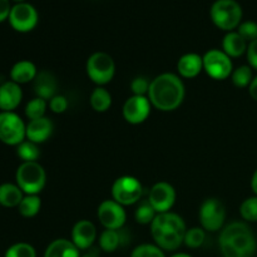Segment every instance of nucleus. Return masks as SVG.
Wrapping results in <instances>:
<instances>
[{"label": "nucleus", "instance_id": "nucleus-26", "mask_svg": "<svg viewBox=\"0 0 257 257\" xmlns=\"http://www.w3.org/2000/svg\"><path fill=\"white\" fill-rule=\"evenodd\" d=\"M40 207H42V200L38 195H25L22 202L18 206L19 213L23 217H34L39 213Z\"/></svg>", "mask_w": 257, "mask_h": 257}, {"label": "nucleus", "instance_id": "nucleus-42", "mask_svg": "<svg viewBox=\"0 0 257 257\" xmlns=\"http://www.w3.org/2000/svg\"><path fill=\"white\" fill-rule=\"evenodd\" d=\"M80 257H100V256L98 255V252H97V251H95V250H90L89 252L84 253V255L80 256Z\"/></svg>", "mask_w": 257, "mask_h": 257}, {"label": "nucleus", "instance_id": "nucleus-30", "mask_svg": "<svg viewBox=\"0 0 257 257\" xmlns=\"http://www.w3.org/2000/svg\"><path fill=\"white\" fill-rule=\"evenodd\" d=\"M156 216H157V212L148 200L140 202L138 207L136 208L135 218L141 225H151Z\"/></svg>", "mask_w": 257, "mask_h": 257}, {"label": "nucleus", "instance_id": "nucleus-41", "mask_svg": "<svg viewBox=\"0 0 257 257\" xmlns=\"http://www.w3.org/2000/svg\"><path fill=\"white\" fill-rule=\"evenodd\" d=\"M251 188H252V192L257 196V170L253 172L252 178H251Z\"/></svg>", "mask_w": 257, "mask_h": 257}, {"label": "nucleus", "instance_id": "nucleus-15", "mask_svg": "<svg viewBox=\"0 0 257 257\" xmlns=\"http://www.w3.org/2000/svg\"><path fill=\"white\" fill-rule=\"evenodd\" d=\"M97 240V228L88 220H80L72 230V242L79 250H88Z\"/></svg>", "mask_w": 257, "mask_h": 257}, {"label": "nucleus", "instance_id": "nucleus-25", "mask_svg": "<svg viewBox=\"0 0 257 257\" xmlns=\"http://www.w3.org/2000/svg\"><path fill=\"white\" fill-rule=\"evenodd\" d=\"M90 107L98 113L107 112L112 105V94L105 88L97 87L92 92L89 98Z\"/></svg>", "mask_w": 257, "mask_h": 257}, {"label": "nucleus", "instance_id": "nucleus-37", "mask_svg": "<svg viewBox=\"0 0 257 257\" xmlns=\"http://www.w3.org/2000/svg\"><path fill=\"white\" fill-rule=\"evenodd\" d=\"M49 108L53 113H64L68 108V99L62 94H57L49 100Z\"/></svg>", "mask_w": 257, "mask_h": 257}, {"label": "nucleus", "instance_id": "nucleus-23", "mask_svg": "<svg viewBox=\"0 0 257 257\" xmlns=\"http://www.w3.org/2000/svg\"><path fill=\"white\" fill-rule=\"evenodd\" d=\"M24 198V192L14 183H3L0 185V205L3 207H18Z\"/></svg>", "mask_w": 257, "mask_h": 257}, {"label": "nucleus", "instance_id": "nucleus-29", "mask_svg": "<svg viewBox=\"0 0 257 257\" xmlns=\"http://www.w3.org/2000/svg\"><path fill=\"white\" fill-rule=\"evenodd\" d=\"M252 79V68L250 65H241V67L233 69L232 74H231V80H232L233 85L237 88L248 87Z\"/></svg>", "mask_w": 257, "mask_h": 257}, {"label": "nucleus", "instance_id": "nucleus-17", "mask_svg": "<svg viewBox=\"0 0 257 257\" xmlns=\"http://www.w3.org/2000/svg\"><path fill=\"white\" fill-rule=\"evenodd\" d=\"M53 131H54V124L49 118L43 117L39 119L29 120L27 124V140L40 145L52 137Z\"/></svg>", "mask_w": 257, "mask_h": 257}, {"label": "nucleus", "instance_id": "nucleus-34", "mask_svg": "<svg viewBox=\"0 0 257 257\" xmlns=\"http://www.w3.org/2000/svg\"><path fill=\"white\" fill-rule=\"evenodd\" d=\"M131 257H166L162 248L152 243H143L137 246L131 253Z\"/></svg>", "mask_w": 257, "mask_h": 257}, {"label": "nucleus", "instance_id": "nucleus-20", "mask_svg": "<svg viewBox=\"0 0 257 257\" xmlns=\"http://www.w3.org/2000/svg\"><path fill=\"white\" fill-rule=\"evenodd\" d=\"M37 75V67L30 60H19L10 69V80H13V82H15L19 85L29 82H34Z\"/></svg>", "mask_w": 257, "mask_h": 257}, {"label": "nucleus", "instance_id": "nucleus-16", "mask_svg": "<svg viewBox=\"0 0 257 257\" xmlns=\"http://www.w3.org/2000/svg\"><path fill=\"white\" fill-rule=\"evenodd\" d=\"M23 90L19 84L13 80H8L0 84V110L14 112L15 108L22 103Z\"/></svg>", "mask_w": 257, "mask_h": 257}, {"label": "nucleus", "instance_id": "nucleus-13", "mask_svg": "<svg viewBox=\"0 0 257 257\" xmlns=\"http://www.w3.org/2000/svg\"><path fill=\"white\" fill-rule=\"evenodd\" d=\"M150 99L146 95H132L123 104V117L131 124H141L145 122L151 113Z\"/></svg>", "mask_w": 257, "mask_h": 257}, {"label": "nucleus", "instance_id": "nucleus-28", "mask_svg": "<svg viewBox=\"0 0 257 257\" xmlns=\"http://www.w3.org/2000/svg\"><path fill=\"white\" fill-rule=\"evenodd\" d=\"M48 108V102L45 99H42L39 97L33 98L32 100H29L25 107V115H27L28 119L34 120L39 119V118L45 117V112H47Z\"/></svg>", "mask_w": 257, "mask_h": 257}, {"label": "nucleus", "instance_id": "nucleus-36", "mask_svg": "<svg viewBox=\"0 0 257 257\" xmlns=\"http://www.w3.org/2000/svg\"><path fill=\"white\" fill-rule=\"evenodd\" d=\"M150 84L151 82H148L147 78L137 77L131 83V90H132L133 95H146L148 94Z\"/></svg>", "mask_w": 257, "mask_h": 257}, {"label": "nucleus", "instance_id": "nucleus-19", "mask_svg": "<svg viewBox=\"0 0 257 257\" xmlns=\"http://www.w3.org/2000/svg\"><path fill=\"white\" fill-rule=\"evenodd\" d=\"M177 70L182 78H196L203 70V58L197 53H187L178 59Z\"/></svg>", "mask_w": 257, "mask_h": 257}, {"label": "nucleus", "instance_id": "nucleus-11", "mask_svg": "<svg viewBox=\"0 0 257 257\" xmlns=\"http://www.w3.org/2000/svg\"><path fill=\"white\" fill-rule=\"evenodd\" d=\"M9 24L15 32L29 33L37 27L39 15L37 9L29 3H20L13 5L9 14Z\"/></svg>", "mask_w": 257, "mask_h": 257}, {"label": "nucleus", "instance_id": "nucleus-31", "mask_svg": "<svg viewBox=\"0 0 257 257\" xmlns=\"http://www.w3.org/2000/svg\"><path fill=\"white\" fill-rule=\"evenodd\" d=\"M205 240H206L205 230H203L202 227H192L190 228V230L186 231L183 243L190 248H198L203 245Z\"/></svg>", "mask_w": 257, "mask_h": 257}, {"label": "nucleus", "instance_id": "nucleus-10", "mask_svg": "<svg viewBox=\"0 0 257 257\" xmlns=\"http://www.w3.org/2000/svg\"><path fill=\"white\" fill-rule=\"evenodd\" d=\"M226 220V207L218 198H207L200 207L201 227L205 231L216 232L223 227Z\"/></svg>", "mask_w": 257, "mask_h": 257}, {"label": "nucleus", "instance_id": "nucleus-33", "mask_svg": "<svg viewBox=\"0 0 257 257\" xmlns=\"http://www.w3.org/2000/svg\"><path fill=\"white\" fill-rule=\"evenodd\" d=\"M5 257H37V251L29 243L18 242L8 248Z\"/></svg>", "mask_w": 257, "mask_h": 257}, {"label": "nucleus", "instance_id": "nucleus-32", "mask_svg": "<svg viewBox=\"0 0 257 257\" xmlns=\"http://www.w3.org/2000/svg\"><path fill=\"white\" fill-rule=\"evenodd\" d=\"M240 215L246 222H257V196L246 198L241 203Z\"/></svg>", "mask_w": 257, "mask_h": 257}, {"label": "nucleus", "instance_id": "nucleus-40", "mask_svg": "<svg viewBox=\"0 0 257 257\" xmlns=\"http://www.w3.org/2000/svg\"><path fill=\"white\" fill-rule=\"evenodd\" d=\"M248 93H250L251 98L257 102V75L256 77H253L252 82H251L250 85H248Z\"/></svg>", "mask_w": 257, "mask_h": 257}, {"label": "nucleus", "instance_id": "nucleus-9", "mask_svg": "<svg viewBox=\"0 0 257 257\" xmlns=\"http://www.w3.org/2000/svg\"><path fill=\"white\" fill-rule=\"evenodd\" d=\"M203 70L212 79L225 80L231 77L233 65L231 58L223 50L210 49L203 55Z\"/></svg>", "mask_w": 257, "mask_h": 257}, {"label": "nucleus", "instance_id": "nucleus-43", "mask_svg": "<svg viewBox=\"0 0 257 257\" xmlns=\"http://www.w3.org/2000/svg\"><path fill=\"white\" fill-rule=\"evenodd\" d=\"M171 257H192V256H190L188 253H185V252H180V253H175V255H172Z\"/></svg>", "mask_w": 257, "mask_h": 257}, {"label": "nucleus", "instance_id": "nucleus-8", "mask_svg": "<svg viewBox=\"0 0 257 257\" xmlns=\"http://www.w3.org/2000/svg\"><path fill=\"white\" fill-rule=\"evenodd\" d=\"M143 186L140 180L133 176H122L114 181L112 186V197L119 205L131 206L141 200Z\"/></svg>", "mask_w": 257, "mask_h": 257}, {"label": "nucleus", "instance_id": "nucleus-18", "mask_svg": "<svg viewBox=\"0 0 257 257\" xmlns=\"http://www.w3.org/2000/svg\"><path fill=\"white\" fill-rule=\"evenodd\" d=\"M57 89L58 83L53 73L48 70H42L38 73L34 79V92L37 97L50 100L54 95H57Z\"/></svg>", "mask_w": 257, "mask_h": 257}, {"label": "nucleus", "instance_id": "nucleus-12", "mask_svg": "<svg viewBox=\"0 0 257 257\" xmlns=\"http://www.w3.org/2000/svg\"><path fill=\"white\" fill-rule=\"evenodd\" d=\"M97 216L105 230H120L127 220L124 207L114 200H105L98 206Z\"/></svg>", "mask_w": 257, "mask_h": 257}, {"label": "nucleus", "instance_id": "nucleus-2", "mask_svg": "<svg viewBox=\"0 0 257 257\" xmlns=\"http://www.w3.org/2000/svg\"><path fill=\"white\" fill-rule=\"evenodd\" d=\"M223 257H253L257 250L256 236L245 222H231L222 228L218 238Z\"/></svg>", "mask_w": 257, "mask_h": 257}, {"label": "nucleus", "instance_id": "nucleus-6", "mask_svg": "<svg viewBox=\"0 0 257 257\" xmlns=\"http://www.w3.org/2000/svg\"><path fill=\"white\" fill-rule=\"evenodd\" d=\"M87 75L98 87L108 84L115 74V63L108 53L95 52L88 58Z\"/></svg>", "mask_w": 257, "mask_h": 257}, {"label": "nucleus", "instance_id": "nucleus-44", "mask_svg": "<svg viewBox=\"0 0 257 257\" xmlns=\"http://www.w3.org/2000/svg\"><path fill=\"white\" fill-rule=\"evenodd\" d=\"M15 4H20V3H25V0H13Z\"/></svg>", "mask_w": 257, "mask_h": 257}, {"label": "nucleus", "instance_id": "nucleus-7", "mask_svg": "<svg viewBox=\"0 0 257 257\" xmlns=\"http://www.w3.org/2000/svg\"><path fill=\"white\" fill-rule=\"evenodd\" d=\"M27 140V124L15 112H0V141L8 146H19Z\"/></svg>", "mask_w": 257, "mask_h": 257}, {"label": "nucleus", "instance_id": "nucleus-21", "mask_svg": "<svg viewBox=\"0 0 257 257\" xmlns=\"http://www.w3.org/2000/svg\"><path fill=\"white\" fill-rule=\"evenodd\" d=\"M79 248L67 238H57L48 245L44 257H80Z\"/></svg>", "mask_w": 257, "mask_h": 257}, {"label": "nucleus", "instance_id": "nucleus-24", "mask_svg": "<svg viewBox=\"0 0 257 257\" xmlns=\"http://www.w3.org/2000/svg\"><path fill=\"white\" fill-rule=\"evenodd\" d=\"M124 230H104L99 236V247L105 252H114L119 246L124 245Z\"/></svg>", "mask_w": 257, "mask_h": 257}, {"label": "nucleus", "instance_id": "nucleus-14", "mask_svg": "<svg viewBox=\"0 0 257 257\" xmlns=\"http://www.w3.org/2000/svg\"><path fill=\"white\" fill-rule=\"evenodd\" d=\"M148 201L157 213L171 211L176 202V190L171 183L157 182L152 186L148 196Z\"/></svg>", "mask_w": 257, "mask_h": 257}, {"label": "nucleus", "instance_id": "nucleus-35", "mask_svg": "<svg viewBox=\"0 0 257 257\" xmlns=\"http://www.w3.org/2000/svg\"><path fill=\"white\" fill-rule=\"evenodd\" d=\"M237 33L246 40L247 43L253 42L257 39V23L252 20H246L242 22L237 28Z\"/></svg>", "mask_w": 257, "mask_h": 257}, {"label": "nucleus", "instance_id": "nucleus-22", "mask_svg": "<svg viewBox=\"0 0 257 257\" xmlns=\"http://www.w3.org/2000/svg\"><path fill=\"white\" fill-rule=\"evenodd\" d=\"M247 45L248 43L235 30L228 32L222 40V50L230 58H238L245 54Z\"/></svg>", "mask_w": 257, "mask_h": 257}, {"label": "nucleus", "instance_id": "nucleus-27", "mask_svg": "<svg viewBox=\"0 0 257 257\" xmlns=\"http://www.w3.org/2000/svg\"><path fill=\"white\" fill-rule=\"evenodd\" d=\"M17 155L23 162H37L40 157V150L37 143L25 140L17 146Z\"/></svg>", "mask_w": 257, "mask_h": 257}, {"label": "nucleus", "instance_id": "nucleus-1", "mask_svg": "<svg viewBox=\"0 0 257 257\" xmlns=\"http://www.w3.org/2000/svg\"><path fill=\"white\" fill-rule=\"evenodd\" d=\"M185 84L177 74L162 73L152 79L148 89L151 104L162 112H172L185 99Z\"/></svg>", "mask_w": 257, "mask_h": 257}, {"label": "nucleus", "instance_id": "nucleus-5", "mask_svg": "<svg viewBox=\"0 0 257 257\" xmlns=\"http://www.w3.org/2000/svg\"><path fill=\"white\" fill-rule=\"evenodd\" d=\"M15 180L24 195H39L47 183V173L40 163L23 162L18 167Z\"/></svg>", "mask_w": 257, "mask_h": 257}, {"label": "nucleus", "instance_id": "nucleus-38", "mask_svg": "<svg viewBox=\"0 0 257 257\" xmlns=\"http://www.w3.org/2000/svg\"><path fill=\"white\" fill-rule=\"evenodd\" d=\"M246 57H247L248 65L252 69L257 70V39L248 43L247 50H246Z\"/></svg>", "mask_w": 257, "mask_h": 257}, {"label": "nucleus", "instance_id": "nucleus-3", "mask_svg": "<svg viewBox=\"0 0 257 257\" xmlns=\"http://www.w3.org/2000/svg\"><path fill=\"white\" fill-rule=\"evenodd\" d=\"M186 223L175 212L157 213L151 223V235L156 245L166 251H175L183 243L186 235Z\"/></svg>", "mask_w": 257, "mask_h": 257}, {"label": "nucleus", "instance_id": "nucleus-39", "mask_svg": "<svg viewBox=\"0 0 257 257\" xmlns=\"http://www.w3.org/2000/svg\"><path fill=\"white\" fill-rule=\"evenodd\" d=\"M12 8L13 7L12 4H10V0H0V23L9 19V14Z\"/></svg>", "mask_w": 257, "mask_h": 257}, {"label": "nucleus", "instance_id": "nucleus-4", "mask_svg": "<svg viewBox=\"0 0 257 257\" xmlns=\"http://www.w3.org/2000/svg\"><path fill=\"white\" fill-rule=\"evenodd\" d=\"M242 8L236 0H216L210 9L213 24L225 32H233L242 23Z\"/></svg>", "mask_w": 257, "mask_h": 257}]
</instances>
